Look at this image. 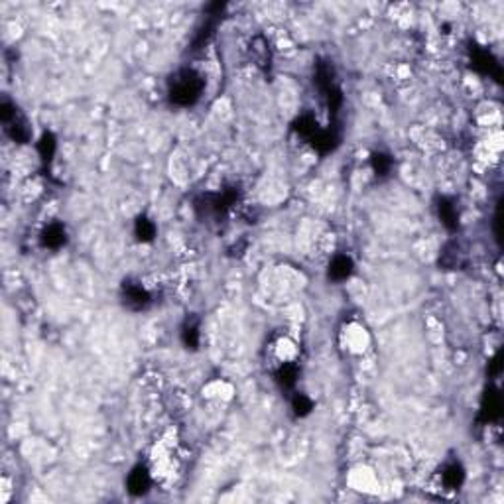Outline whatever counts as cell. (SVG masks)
Returning <instances> with one entry per match:
<instances>
[{"label":"cell","mask_w":504,"mask_h":504,"mask_svg":"<svg viewBox=\"0 0 504 504\" xmlns=\"http://www.w3.org/2000/svg\"><path fill=\"white\" fill-rule=\"evenodd\" d=\"M0 123L6 132V136L16 144H28L32 138L30 123L22 114V110L16 107L12 101L4 99L0 103Z\"/></svg>","instance_id":"4"},{"label":"cell","mask_w":504,"mask_h":504,"mask_svg":"<svg viewBox=\"0 0 504 504\" xmlns=\"http://www.w3.org/2000/svg\"><path fill=\"white\" fill-rule=\"evenodd\" d=\"M292 410H294V414H296L298 418H305L307 414H312L314 402H312V398H307L305 394H296V396L292 398Z\"/></svg>","instance_id":"21"},{"label":"cell","mask_w":504,"mask_h":504,"mask_svg":"<svg viewBox=\"0 0 504 504\" xmlns=\"http://www.w3.org/2000/svg\"><path fill=\"white\" fill-rule=\"evenodd\" d=\"M370 166H373V172L377 173L378 177H386L388 173L392 172L394 160L392 156H388L384 152H375L370 156Z\"/></svg>","instance_id":"19"},{"label":"cell","mask_w":504,"mask_h":504,"mask_svg":"<svg viewBox=\"0 0 504 504\" xmlns=\"http://www.w3.org/2000/svg\"><path fill=\"white\" fill-rule=\"evenodd\" d=\"M319 128L321 126L317 125V121H315L312 114H301L298 121L294 123V130L298 132L299 136H303L305 140H312Z\"/></svg>","instance_id":"18"},{"label":"cell","mask_w":504,"mask_h":504,"mask_svg":"<svg viewBox=\"0 0 504 504\" xmlns=\"http://www.w3.org/2000/svg\"><path fill=\"white\" fill-rule=\"evenodd\" d=\"M251 51L254 53V60L258 65H266L270 62V51H268V44L264 42V38L262 36H258V38H254L252 40V46H251Z\"/></svg>","instance_id":"20"},{"label":"cell","mask_w":504,"mask_h":504,"mask_svg":"<svg viewBox=\"0 0 504 504\" xmlns=\"http://www.w3.org/2000/svg\"><path fill=\"white\" fill-rule=\"evenodd\" d=\"M238 201V189L227 188L220 193H203L195 199V211L201 219H219Z\"/></svg>","instance_id":"3"},{"label":"cell","mask_w":504,"mask_h":504,"mask_svg":"<svg viewBox=\"0 0 504 504\" xmlns=\"http://www.w3.org/2000/svg\"><path fill=\"white\" fill-rule=\"evenodd\" d=\"M471 63L479 73L494 75L496 79L501 77V65L496 63V60L488 53L487 49H479V47L471 49Z\"/></svg>","instance_id":"10"},{"label":"cell","mask_w":504,"mask_h":504,"mask_svg":"<svg viewBox=\"0 0 504 504\" xmlns=\"http://www.w3.org/2000/svg\"><path fill=\"white\" fill-rule=\"evenodd\" d=\"M353 270H355L353 258H351L349 254H337V256H333V260H331L327 276H329V280H333V282H345V280L351 278Z\"/></svg>","instance_id":"11"},{"label":"cell","mask_w":504,"mask_h":504,"mask_svg":"<svg viewBox=\"0 0 504 504\" xmlns=\"http://www.w3.org/2000/svg\"><path fill=\"white\" fill-rule=\"evenodd\" d=\"M315 85H317V91L321 94V99L325 101L327 109H329L331 118L335 121L339 110L343 107V91L337 83L335 77V69H333V63L327 60H317L315 63ZM337 123V121H335Z\"/></svg>","instance_id":"2"},{"label":"cell","mask_w":504,"mask_h":504,"mask_svg":"<svg viewBox=\"0 0 504 504\" xmlns=\"http://www.w3.org/2000/svg\"><path fill=\"white\" fill-rule=\"evenodd\" d=\"M465 481V469L461 467V463H447L441 469V487L443 490H457Z\"/></svg>","instance_id":"12"},{"label":"cell","mask_w":504,"mask_h":504,"mask_svg":"<svg viewBox=\"0 0 504 504\" xmlns=\"http://www.w3.org/2000/svg\"><path fill=\"white\" fill-rule=\"evenodd\" d=\"M150 487H152V475L148 471V467L136 465L132 471L128 473V477H126V488H128L130 494L142 496V494H146L150 490Z\"/></svg>","instance_id":"8"},{"label":"cell","mask_w":504,"mask_h":504,"mask_svg":"<svg viewBox=\"0 0 504 504\" xmlns=\"http://www.w3.org/2000/svg\"><path fill=\"white\" fill-rule=\"evenodd\" d=\"M55 152H58V140H55V136L51 132H44L42 138L38 140V154H40V160H42L44 168L53 162Z\"/></svg>","instance_id":"16"},{"label":"cell","mask_w":504,"mask_h":504,"mask_svg":"<svg viewBox=\"0 0 504 504\" xmlns=\"http://www.w3.org/2000/svg\"><path fill=\"white\" fill-rule=\"evenodd\" d=\"M121 299L123 305L130 312H144L152 303V294L142 286L140 282L134 280H125L121 286Z\"/></svg>","instance_id":"5"},{"label":"cell","mask_w":504,"mask_h":504,"mask_svg":"<svg viewBox=\"0 0 504 504\" xmlns=\"http://www.w3.org/2000/svg\"><path fill=\"white\" fill-rule=\"evenodd\" d=\"M274 380L276 384L282 388V390H292L296 386L299 377V362L298 361H290L284 362V364H278L274 366Z\"/></svg>","instance_id":"9"},{"label":"cell","mask_w":504,"mask_h":504,"mask_svg":"<svg viewBox=\"0 0 504 504\" xmlns=\"http://www.w3.org/2000/svg\"><path fill=\"white\" fill-rule=\"evenodd\" d=\"M501 410H503V404H501V396L496 392H490V394H485V398H483V404H481V412H479V420L481 422H494V420H499V416H501Z\"/></svg>","instance_id":"13"},{"label":"cell","mask_w":504,"mask_h":504,"mask_svg":"<svg viewBox=\"0 0 504 504\" xmlns=\"http://www.w3.org/2000/svg\"><path fill=\"white\" fill-rule=\"evenodd\" d=\"M205 89V79L191 67H181L168 79V101L173 107H193Z\"/></svg>","instance_id":"1"},{"label":"cell","mask_w":504,"mask_h":504,"mask_svg":"<svg viewBox=\"0 0 504 504\" xmlns=\"http://www.w3.org/2000/svg\"><path fill=\"white\" fill-rule=\"evenodd\" d=\"M156 223L148 217H138L136 223H134V235L140 242H152L156 238Z\"/></svg>","instance_id":"17"},{"label":"cell","mask_w":504,"mask_h":504,"mask_svg":"<svg viewBox=\"0 0 504 504\" xmlns=\"http://www.w3.org/2000/svg\"><path fill=\"white\" fill-rule=\"evenodd\" d=\"M67 242V231L65 225L60 220L47 223L44 231L40 233V247L47 249V251H60Z\"/></svg>","instance_id":"7"},{"label":"cell","mask_w":504,"mask_h":504,"mask_svg":"<svg viewBox=\"0 0 504 504\" xmlns=\"http://www.w3.org/2000/svg\"><path fill=\"white\" fill-rule=\"evenodd\" d=\"M181 343L186 349L197 351L201 343V331H199V321L197 319H188L181 327Z\"/></svg>","instance_id":"15"},{"label":"cell","mask_w":504,"mask_h":504,"mask_svg":"<svg viewBox=\"0 0 504 504\" xmlns=\"http://www.w3.org/2000/svg\"><path fill=\"white\" fill-rule=\"evenodd\" d=\"M438 213H440L441 223L449 229V231H455L457 225H459V215H457V207L451 199L447 197H441L438 201Z\"/></svg>","instance_id":"14"},{"label":"cell","mask_w":504,"mask_h":504,"mask_svg":"<svg viewBox=\"0 0 504 504\" xmlns=\"http://www.w3.org/2000/svg\"><path fill=\"white\" fill-rule=\"evenodd\" d=\"M223 10H225V4H219V2L207 6L205 22L199 26V30L195 32V38H193V42H191V49H193V51H197V49L205 47V44L211 40V36H213L215 30H217L219 20L223 18Z\"/></svg>","instance_id":"6"}]
</instances>
